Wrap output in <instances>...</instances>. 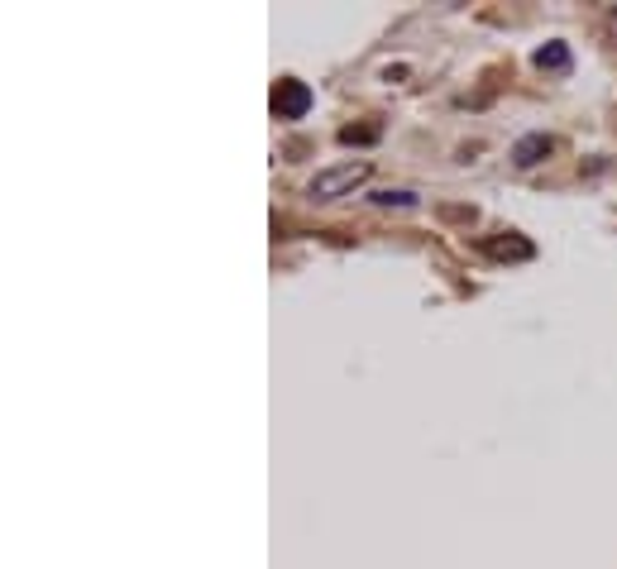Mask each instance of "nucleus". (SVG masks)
Here are the masks:
<instances>
[{
    "mask_svg": "<svg viewBox=\"0 0 617 569\" xmlns=\"http://www.w3.org/2000/svg\"><path fill=\"white\" fill-rule=\"evenodd\" d=\"M273 110H278V120H302L311 110V87L297 82V77H283L278 91H273Z\"/></svg>",
    "mask_w": 617,
    "mask_h": 569,
    "instance_id": "nucleus-3",
    "label": "nucleus"
},
{
    "mask_svg": "<svg viewBox=\"0 0 617 569\" xmlns=\"http://www.w3.org/2000/svg\"><path fill=\"white\" fill-rule=\"evenodd\" d=\"M369 201H374V206H383V211H417V206H421L417 192H402V187H397V192H393V187H388V192H374Z\"/></svg>",
    "mask_w": 617,
    "mask_h": 569,
    "instance_id": "nucleus-6",
    "label": "nucleus"
},
{
    "mask_svg": "<svg viewBox=\"0 0 617 569\" xmlns=\"http://www.w3.org/2000/svg\"><path fill=\"white\" fill-rule=\"evenodd\" d=\"M479 249H484L488 259H498V263H527V259H536V244H531L527 235H517V230L484 235V240H479Z\"/></svg>",
    "mask_w": 617,
    "mask_h": 569,
    "instance_id": "nucleus-2",
    "label": "nucleus"
},
{
    "mask_svg": "<svg viewBox=\"0 0 617 569\" xmlns=\"http://www.w3.org/2000/svg\"><path fill=\"white\" fill-rule=\"evenodd\" d=\"M374 177V163L369 158H350V163H335V168H321L311 177V201H340L350 197L354 187H364Z\"/></svg>",
    "mask_w": 617,
    "mask_h": 569,
    "instance_id": "nucleus-1",
    "label": "nucleus"
},
{
    "mask_svg": "<svg viewBox=\"0 0 617 569\" xmlns=\"http://www.w3.org/2000/svg\"><path fill=\"white\" fill-rule=\"evenodd\" d=\"M531 63L541 67V72H565L570 67V44H541L531 53Z\"/></svg>",
    "mask_w": 617,
    "mask_h": 569,
    "instance_id": "nucleus-5",
    "label": "nucleus"
},
{
    "mask_svg": "<svg viewBox=\"0 0 617 569\" xmlns=\"http://www.w3.org/2000/svg\"><path fill=\"white\" fill-rule=\"evenodd\" d=\"M608 39H613V48H617V5L608 10Z\"/></svg>",
    "mask_w": 617,
    "mask_h": 569,
    "instance_id": "nucleus-8",
    "label": "nucleus"
},
{
    "mask_svg": "<svg viewBox=\"0 0 617 569\" xmlns=\"http://www.w3.org/2000/svg\"><path fill=\"white\" fill-rule=\"evenodd\" d=\"M555 149L551 134H522L517 144H512V168H536V163H546Z\"/></svg>",
    "mask_w": 617,
    "mask_h": 569,
    "instance_id": "nucleus-4",
    "label": "nucleus"
},
{
    "mask_svg": "<svg viewBox=\"0 0 617 569\" xmlns=\"http://www.w3.org/2000/svg\"><path fill=\"white\" fill-rule=\"evenodd\" d=\"M374 139H378L374 125H345L340 130V144H374Z\"/></svg>",
    "mask_w": 617,
    "mask_h": 569,
    "instance_id": "nucleus-7",
    "label": "nucleus"
}]
</instances>
